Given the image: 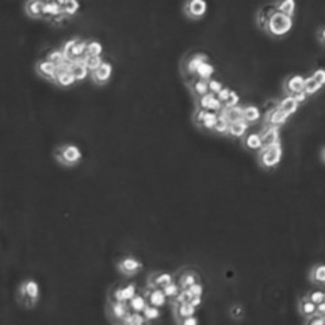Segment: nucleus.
<instances>
[{
    "mask_svg": "<svg viewBox=\"0 0 325 325\" xmlns=\"http://www.w3.org/2000/svg\"><path fill=\"white\" fill-rule=\"evenodd\" d=\"M300 312L304 317H310L316 312V304H313L307 297H305L300 302Z\"/></svg>",
    "mask_w": 325,
    "mask_h": 325,
    "instance_id": "31",
    "label": "nucleus"
},
{
    "mask_svg": "<svg viewBox=\"0 0 325 325\" xmlns=\"http://www.w3.org/2000/svg\"><path fill=\"white\" fill-rule=\"evenodd\" d=\"M41 1H44L45 3V1H50V0H41Z\"/></svg>",
    "mask_w": 325,
    "mask_h": 325,
    "instance_id": "61",
    "label": "nucleus"
},
{
    "mask_svg": "<svg viewBox=\"0 0 325 325\" xmlns=\"http://www.w3.org/2000/svg\"><path fill=\"white\" fill-rule=\"evenodd\" d=\"M143 316L145 317L146 321H155L160 317V310H159V307H153V305H146L144 307V310H143Z\"/></svg>",
    "mask_w": 325,
    "mask_h": 325,
    "instance_id": "40",
    "label": "nucleus"
},
{
    "mask_svg": "<svg viewBox=\"0 0 325 325\" xmlns=\"http://www.w3.org/2000/svg\"><path fill=\"white\" fill-rule=\"evenodd\" d=\"M205 114H206V110H203V108H197L195 110V114H194V121L197 125L202 126V122H203V118H205Z\"/></svg>",
    "mask_w": 325,
    "mask_h": 325,
    "instance_id": "51",
    "label": "nucleus"
},
{
    "mask_svg": "<svg viewBox=\"0 0 325 325\" xmlns=\"http://www.w3.org/2000/svg\"><path fill=\"white\" fill-rule=\"evenodd\" d=\"M221 113L224 114V117L226 118V121L231 124V122H236V121H240L243 119V106H232V107H226V108H222Z\"/></svg>",
    "mask_w": 325,
    "mask_h": 325,
    "instance_id": "24",
    "label": "nucleus"
},
{
    "mask_svg": "<svg viewBox=\"0 0 325 325\" xmlns=\"http://www.w3.org/2000/svg\"><path fill=\"white\" fill-rule=\"evenodd\" d=\"M312 77L314 79V80L317 81V83H319L321 87H323V86L325 84V71L324 69L320 68V69H317V71H314V72H313Z\"/></svg>",
    "mask_w": 325,
    "mask_h": 325,
    "instance_id": "48",
    "label": "nucleus"
},
{
    "mask_svg": "<svg viewBox=\"0 0 325 325\" xmlns=\"http://www.w3.org/2000/svg\"><path fill=\"white\" fill-rule=\"evenodd\" d=\"M320 90H321V86L313 79L312 76L307 77V79H305V81H304V91L307 92V95L317 94Z\"/></svg>",
    "mask_w": 325,
    "mask_h": 325,
    "instance_id": "38",
    "label": "nucleus"
},
{
    "mask_svg": "<svg viewBox=\"0 0 325 325\" xmlns=\"http://www.w3.org/2000/svg\"><path fill=\"white\" fill-rule=\"evenodd\" d=\"M231 314L233 319H240V317H243L244 314L243 307H241V305H235V307H232Z\"/></svg>",
    "mask_w": 325,
    "mask_h": 325,
    "instance_id": "52",
    "label": "nucleus"
},
{
    "mask_svg": "<svg viewBox=\"0 0 325 325\" xmlns=\"http://www.w3.org/2000/svg\"><path fill=\"white\" fill-rule=\"evenodd\" d=\"M198 107L199 108H203V110H209V111H216V113H219L222 108H224V105L217 99V96L212 92H207V94L202 95L198 98Z\"/></svg>",
    "mask_w": 325,
    "mask_h": 325,
    "instance_id": "11",
    "label": "nucleus"
},
{
    "mask_svg": "<svg viewBox=\"0 0 325 325\" xmlns=\"http://www.w3.org/2000/svg\"><path fill=\"white\" fill-rule=\"evenodd\" d=\"M307 298L312 301L313 304H320V302H324L325 301V294L323 290H316V291H312V293L307 295Z\"/></svg>",
    "mask_w": 325,
    "mask_h": 325,
    "instance_id": "46",
    "label": "nucleus"
},
{
    "mask_svg": "<svg viewBox=\"0 0 325 325\" xmlns=\"http://www.w3.org/2000/svg\"><path fill=\"white\" fill-rule=\"evenodd\" d=\"M172 282V275L168 272H156L149 276V286L152 289H162Z\"/></svg>",
    "mask_w": 325,
    "mask_h": 325,
    "instance_id": "19",
    "label": "nucleus"
},
{
    "mask_svg": "<svg viewBox=\"0 0 325 325\" xmlns=\"http://www.w3.org/2000/svg\"><path fill=\"white\" fill-rule=\"evenodd\" d=\"M217 115H218V114L216 113V111H209V110H206L205 118H203V122H202V127L209 129V130H213V126L216 124Z\"/></svg>",
    "mask_w": 325,
    "mask_h": 325,
    "instance_id": "42",
    "label": "nucleus"
},
{
    "mask_svg": "<svg viewBox=\"0 0 325 325\" xmlns=\"http://www.w3.org/2000/svg\"><path fill=\"white\" fill-rule=\"evenodd\" d=\"M298 107H300L298 102L294 99L291 95H288V98H285V99L281 100V102L278 103V108L286 114L288 117H290V115H293V114L297 113Z\"/></svg>",
    "mask_w": 325,
    "mask_h": 325,
    "instance_id": "20",
    "label": "nucleus"
},
{
    "mask_svg": "<svg viewBox=\"0 0 325 325\" xmlns=\"http://www.w3.org/2000/svg\"><path fill=\"white\" fill-rule=\"evenodd\" d=\"M145 298H146L149 305H153V307H164L165 302H167V297H165V294L162 293V289H153L149 294H146Z\"/></svg>",
    "mask_w": 325,
    "mask_h": 325,
    "instance_id": "22",
    "label": "nucleus"
},
{
    "mask_svg": "<svg viewBox=\"0 0 325 325\" xmlns=\"http://www.w3.org/2000/svg\"><path fill=\"white\" fill-rule=\"evenodd\" d=\"M291 96H293L294 99L298 102V105H301V103H305V102H307V96H309V95H307V92H305V91H300V92H297V94L291 95Z\"/></svg>",
    "mask_w": 325,
    "mask_h": 325,
    "instance_id": "54",
    "label": "nucleus"
},
{
    "mask_svg": "<svg viewBox=\"0 0 325 325\" xmlns=\"http://www.w3.org/2000/svg\"><path fill=\"white\" fill-rule=\"evenodd\" d=\"M195 282H197V275H195L194 272H186L181 278V289L190 288Z\"/></svg>",
    "mask_w": 325,
    "mask_h": 325,
    "instance_id": "44",
    "label": "nucleus"
},
{
    "mask_svg": "<svg viewBox=\"0 0 325 325\" xmlns=\"http://www.w3.org/2000/svg\"><path fill=\"white\" fill-rule=\"evenodd\" d=\"M57 71H58V65L52 63L49 60H46V58H42V60H39L36 64V72L41 77H44V79L49 81H54Z\"/></svg>",
    "mask_w": 325,
    "mask_h": 325,
    "instance_id": "10",
    "label": "nucleus"
},
{
    "mask_svg": "<svg viewBox=\"0 0 325 325\" xmlns=\"http://www.w3.org/2000/svg\"><path fill=\"white\" fill-rule=\"evenodd\" d=\"M187 289H188V291L191 293L193 297H194V295H197V297H202V294H203V288H202V285L198 283V282L193 283V285Z\"/></svg>",
    "mask_w": 325,
    "mask_h": 325,
    "instance_id": "49",
    "label": "nucleus"
},
{
    "mask_svg": "<svg viewBox=\"0 0 325 325\" xmlns=\"http://www.w3.org/2000/svg\"><path fill=\"white\" fill-rule=\"evenodd\" d=\"M195 309L190 302H183V304H176V316H178V320L181 323V320L186 319L188 316H194L195 314Z\"/></svg>",
    "mask_w": 325,
    "mask_h": 325,
    "instance_id": "27",
    "label": "nucleus"
},
{
    "mask_svg": "<svg viewBox=\"0 0 325 325\" xmlns=\"http://www.w3.org/2000/svg\"><path fill=\"white\" fill-rule=\"evenodd\" d=\"M238 95L235 92V91H232L229 92V96H228V99L224 102V108H226V107H232V106H236V105H238Z\"/></svg>",
    "mask_w": 325,
    "mask_h": 325,
    "instance_id": "47",
    "label": "nucleus"
},
{
    "mask_svg": "<svg viewBox=\"0 0 325 325\" xmlns=\"http://www.w3.org/2000/svg\"><path fill=\"white\" fill-rule=\"evenodd\" d=\"M316 314L319 316H325V302H320L316 305Z\"/></svg>",
    "mask_w": 325,
    "mask_h": 325,
    "instance_id": "57",
    "label": "nucleus"
},
{
    "mask_svg": "<svg viewBox=\"0 0 325 325\" xmlns=\"http://www.w3.org/2000/svg\"><path fill=\"white\" fill-rule=\"evenodd\" d=\"M310 279L313 283H317V285H324L325 283V267L323 264H319L316 267H313L312 272H310Z\"/></svg>",
    "mask_w": 325,
    "mask_h": 325,
    "instance_id": "33",
    "label": "nucleus"
},
{
    "mask_svg": "<svg viewBox=\"0 0 325 325\" xmlns=\"http://www.w3.org/2000/svg\"><path fill=\"white\" fill-rule=\"evenodd\" d=\"M282 160V145L281 143H276L274 145H270L266 148L259 149V162L263 168L272 169L279 165Z\"/></svg>",
    "mask_w": 325,
    "mask_h": 325,
    "instance_id": "5",
    "label": "nucleus"
},
{
    "mask_svg": "<svg viewBox=\"0 0 325 325\" xmlns=\"http://www.w3.org/2000/svg\"><path fill=\"white\" fill-rule=\"evenodd\" d=\"M229 92H231V90H229V88L224 87L222 90H221V91H219L218 94L216 95V96H217V99H218L219 102L224 105V102H225V100L228 99V96H229Z\"/></svg>",
    "mask_w": 325,
    "mask_h": 325,
    "instance_id": "53",
    "label": "nucleus"
},
{
    "mask_svg": "<svg viewBox=\"0 0 325 325\" xmlns=\"http://www.w3.org/2000/svg\"><path fill=\"white\" fill-rule=\"evenodd\" d=\"M248 126L250 125L244 119H240V121H236V122H231L225 134H228L231 138H243L247 134Z\"/></svg>",
    "mask_w": 325,
    "mask_h": 325,
    "instance_id": "15",
    "label": "nucleus"
},
{
    "mask_svg": "<svg viewBox=\"0 0 325 325\" xmlns=\"http://www.w3.org/2000/svg\"><path fill=\"white\" fill-rule=\"evenodd\" d=\"M260 117H262V113H260L259 107L255 106V105H250V106L243 107V119L248 125L259 122Z\"/></svg>",
    "mask_w": 325,
    "mask_h": 325,
    "instance_id": "21",
    "label": "nucleus"
},
{
    "mask_svg": "<svg viewBox=\"0 0 325 325\" xmlns=\"http://www.w3.org/2000/svg\"><path fill=\"white\" fill-rule=\"evenodd\" d=\"M288 115L283 113V111H281L278 107H275V108L267 111L266 117H264V122H266V125L278 126V127H279V126L285 125V124L288 122Z\"/></svg>",
    "mask_w": 325,
    "mask_h": 325,
    "instance_id": "13",
    "label": "nucleus"
},
{
    "mask_svg": "<svg viewBox=\"0 0 325 325\" xmlns=\"http://www.w3.org/2000/svg\"><path fill=\"white\" fill-rule=\"evenodd\" d=\"M304 81L305 79L300 75L289 76L285 81V91L288 92V95H294L300 91H304Z\"/></svg>",
    "mask_w": 325,
    "mask_h": 325,
    "instance_id": "14",
    "label": "nucleus"
},
{
    "mask_svg": "<svg viewBox=\"0 0 325 325\" xmlns=\"http://www.w3.org/2000/svg\"><path fill=\"white\" fill-rule=\"evenodd\" d=\"M205 61H207V57L205 56V54H195V56L191 57V60H190L187 63V65H186V68H187V71L190 73L195 75L197 68H198L202 63H205Z\"/></svg>",
    "mask_w": 325,
    "mask_h": 325,
    "instance_id": "34",
    "label": "nucleus"
},
{
    "mask_svg": "<svg viewBox=\"0 0 325 325\" xmlns=\"http://www.w3.org/2000/svg\"><path fill=\"white\" fill-rule=\"evenodd\" d=\"M325 30H324V27H321V29H320V32H319V39H320V42H321V44H324V34H325Z\"/></svg>",
    "mask_w": 325,
    "mask_h": 325,
    "instance_id": "58",
    "label": "nucleus"
},
{
    "mask_svg": "<svg viewBox=\"0 0 325 325\" xmlns=\"http://www.w3.org/2000/svg\"><path fill=\"white\" fill-rule=\"evenodd\" d=\"M42 8H44V1L41 0H27L25 4L26 14L33 19L42 18Z\"/></svg>",
    "mask_w": 325,
    "mask_h": 325,
    "instance_id": "18",
    "label": "nucleus"
},
{
    "mask_svg": "<svg viewBox=\"0 0 325 325\" xmlns=\"http://www.w3.org/2000/svg\"><path fill=\"white\" fill-rule=\"evenodd\" d=\"M188 302H190L194 307H199L200 304H202V297H197V295H194V297H191V298L188 300Z\"/></svg>",
    "mask_w": 325,
    "mask_h": 325,
    "instance_id": "56",
    "label": "nucleus"
},
{
    "mask_svg": "<svg viewBox=\"0 0 325 325\" xmlns=\"http://www.w3.org/2000/svg\"><path fill=\"white\" fill-rule=\"evenodd\" d=\"M307 325H323L325 323L324 316H319V314H313L310 317H307Z\"/></svg>",
    "mask_w": 325,
    "mask_h": 325,
    "instance_id": "50",
    "label": "nucleus"
},
{
    "mask_svg": "<svg viewBox=\"0 0 325 325\" xmlns=\"http://www.w3.org/2000/svg\"><path fill=\"white\" fill-rule=\"evenodd\" d=\"M45 58L49 60V61H52V63H54L56 65H60V64H63L64 61H65V57H64V53L61 49L50 50Z\"/></svg>",
    "mask_w": 325,
    "mask_h": 325,
    "instance_id": "41",
    "label": "nucleus"
},
{
    "mask_svg": "<svg viewBox=\"0 0 325 325\" xmlns=\"http://www.w3.org/2000/svg\"><path fill=\"white\" fill-rule=\"evenodd\" d=\"M71 72H72L73 76H75L76 83L86 80L88 76H90V71H88L87 67L84 65L83 60H81V61H76V63L71 64Z\"/></svg>",
    "mask_w": 325,
    "mask_h": 325,
    "instance_id": "23",
    "label": "nucleus"
},
{
    "mask_svg": "<svg viewBox=\"0 0 325 325\" xmlns=\"http://www.w3.org/2000/svg\"><path fill=\"white\" fill-rule=\"evenodd\" d=\"M228 126H229V122L226 121V118L224 117V114L219 111V114L217 115V119H216V124L213 126V130L218 134H225L226 130H228Z\"/></svg>",
    "mask_w": 325,
    "mask_h": 325,
    "instance_id": "36",
    "label": "nucleus"
},
{
    "mask_svg": "<svg viewBox=\"0 0 325 325\" xmlns=\"http://www.w3.org/2000/svg\"><path fill=\"white\" fill-rule=\"evenodd\" d=\"M181 323L183 325H197L198 324V320L195 319L194 316H188V317H186V319L181 320Z\"/></svg>",
    "mask_w": 325,
    "mask_h": 325,
    "instance_id": "55",
    "label": "nucleus"
},
{
    "mask_svg": "<svg viewBox=\"0 0 325 325\" xmlns=\"http://www.w3.org/2000/svg\"><path fill=\"white\" fill-rule=\"evenodd\" d=\"M113 72V64L110 63V61H103L98 68L90 73V77H91V80L94 81L96 86H105V84H107L108 81L111 80Z\"/></svg>",
    "mask_w": 325,
    "mask_h": 325,
    "instance_id": "6",
    "label": "nucleus"
},
{
    "mask_svg": "<svg viewBox=\"0 0 325 325\" xmlns=\"http://www.w3.org/2000/svg\"><path fill=\"white\" fill-rule=\"evenodd\" d=\"M54 157L60 164L67 167L77 165L83 159V152L75 144H64L54 150Z\"/></svg>",
    "mask_w": 325,
    "mask_h": 325,
    "instance_id": "3",
    "label": "nucleus"
},
{
    "mask_svg": "<svg viewBox=\"0 0 325 325\" xmlns=\"http://www.w3.org/2000/svg\"><path fill=\"white\" fill-rule=\"evenodd\" d=\"M207 87H209V92H212V94L217 95L224 88L222 86V83L218 80H214V79H209L207 80Z\"/></svg>",
    "mask_w": 325,
    "mask_h": 325,
    "instance_id": "45",
    "label": "nucleus"
},
{
    "mask_svg": "<svg viewBox=\"0 0 325 325\" xmlns=\"http://www.w3.org/2000/svg\"><path fill=\"white\" fill-rule=\"evenodd\" d=\"M130 312L127 302H121V301H114L110 304V316L117 321H121L125 319V316Z\"/></svg>",
    "mask_w": 325,
    "mask_h": 325,
    "instance_id": "16",
    "label": "nucleus"
},
{
    "mask_svg": "<svg viewBox=\"0 0 325 325\" xmlns=\"http://www.w3.org/2000/svg\"><path fill=\"white\" fill-rule=\"evenodd\" d=\"M57 3H58V4H61V6H64V4H65V3H67V1H68V0H56Z\"/></svg>",
    "mask_w": 325,
    "mask_h": 325,
    "instance_id": "59",
    "label": "nucleus"
},
{
    "mask_svg": "<svg viewBox=\"0 0 325 325\" xmlns=\"http://www.w3.org/2000/svg\"><path fill=\"white\" fill-rule=\"evenodd\" d=\"M117 267L124 275H136L138 271L143 269V263L136 257L125 256L119 260Z\"/></svg>",
    "mask_w": 325,
    "mask_h": 325,
    "instance_id": "8",
    "label": "nucleus"
},
{
    "mask_svg": "<svg viewBox=\"0 0 325 325\" xmlns=\"http://www.w3.org/2000/svg\"><path fill=\"white\" fill-rule=\"evenodd\" d=\"M259 134H260V140H262V148L279 143V127L278 126L267 125L264 127V130Z\"/></svg>",
    "mask_w": 325,
    "mask_h": 325,
    "instance_id": "12",
    "label": "nucleus"
},
{
    "mask_svg": "<svg viewBox=\"0 0 325 325\" xmlns=\"http://www.w3.org/2000/svg\"><path fill=\"white\" fill-rule=\"evenodd\" d=\"M207 4L206 0H187L184 4V14L190 19H202L206 15Z\"/></svg>",
    "mask_w": 325,
    "mask_h": 325,
    "instance_id": "7",
    "label": "nucleus"
},
{
    "mask_svg": "<svg viewBox=\"0 0 325 325\" xmlns=\"http://www.w3.org/2000/svg\"><path fill=\"white\" fill-rule=\"evenodd\" d=\"M321 162H324V149H321Z\"/></svg>",
    "mask_w": 325,
    "mask_h": 325,
    "instance_id": "60",
    "label": "nucleus"
},
{
    "mask_svg": "<svg viewBox=\"0 0 325 325\" xmlns=\"http://www.w3.org/2000/svg\"><path fill=\"white\" fill-rule=\"evenodd\" d=\"M137 294V289L136 286L130 283V285H126L124 288H119L115 290L114 293V301H121V302H127L131 300L134 295Z\"/></svg>",
    "mask_w": 325,
    "mask_h": 325,
    "instance_id": "17",
    "label": "nucleus"
},
{
    "mask_svg": "<svg viewBox=\"0 0 325 325\" xmlns=\"http://www.w3.org/2000/svg\"><path fill=\"white\" fill-rule=\"evenodd\" d=\"M213 73H214V68L207 61L200 64L199 67L197 68V71H195V75H198V77L203 79V80H209L213 76Z\"/></svg>",
    "mask_w": 325,
    "mask_h": 325,
    "instance_id": "32",
    "label": "nucleus"
},
{
    "mask_svg": "<svg viewBox=\"0 0 325 325\" xmlns=\"http://www.w3.org/2000/svg\"><path fill=\"white\" fill-rule=\"evenodd\" d=\"M275 11V4L274 6H266L259 10L257 13V25L260 26L262 29H264V26L267 23V19L270 18V15Z\"/></svg>",
    "mask_w": 325,
    "mask_h": 325,
    "instance_id": "30",
    "label": "nucleus"
},
{
    "mask_svg": "<svg viewBox=\"0 0 325 325\" xmlns=\"http://www.w3.org/2000/svg\"><path fill=\"white\" fill-rule=\"evenodd\" d=\"M64 65H65L64 63L58 65V71H57L56 77H54V81H53V83L57 84L58 87L63 88L72 87V86L76 83L75 76H73V73L71 72V65H69L68 68H65Z\"/></svg>",
    "mask_w": 325,
    "mask_h": 325,
    "instance_id": "9",
    "label": "nucleus"
},
{
    "mask_svg": "<svg viewBox=\"0 0 325 325\" xmlns=\"http://www.w3.org/2000/svg\"><path fill=\"white\" fill-rule=\"evenodd\" d=\"M293 27V18L285 15V14L275 11L270 15V18L267 19V23L264 26V30L269 33L270 36L275 38H282L285 36H288L290 30Z\"/></svg>",
    "mask_w": 325,
    "mask_h": 325,
    "instance_id": "1",
    "label": "nucleus"
},
{
    "mask_svg": "<svg viewBox=\"0 0 325 325\" xmlns=\"http://www.w3.org/2000/svg\"><path fill=\"white\" fill-rule=\"evenodd\" d=\"M162 293L165 294V297H167V298H175L176 294L179 293L181 288H179L176 283L171 282V283H168V285H165L164 288H162Z\"/></svg>",
    "mask_w": 325,
    "mask_h": 325,
    "instance_id": "43",
    "label": "nucleus"
},
{
    "mask_svg": "<svg viewBox=\"0 0 325 325\" xmlns=\"http://www.w3.org/2000/svg\"><path fill=\"white\" fill-rule=\"evenodd\" d=\"M63 10L64 15H65L67 18H71V17L76 15L77 11L80 10V3H79V0H68L63 6Z\"/></svg>",
    "mask_w": 325,
    "mask_h": 325,
    "instance_id": "35",
    "label": "nucleus"
},
{
    "mask_svg": "<svg viewBox=\"0 0 325 325\" xmlns=\"http://www.w3.org/2000/svg\"><path fill=\"white\" fill-rule=\"evenodd\" d=\"M103 53V45L98 39H90L86 46V56H102Z\"/></svg>",
    "mask_w": 325,
    "mask_h": 325,
    "instance_id": "29",
    "label": "nucleus"
},
{
    "mask_svg": "<svg viewBox=\"0 0 325 325\" xmlns=\"http://www.w3.org/2000/svg\"><path fill=\"white\" fill-rule=\"evenodd\" d=\"M276 11L285 14V15H289L293 18L294 14H295V8H297V4H295V0H279L275 4Z\"/></svg>",
    "mask_w": 325,
    "mask_h": 325,
    "instance_id": "26",
    "label": "nucleus"
},
{
    "mask_svg": "<svg viewBox=\"0 0 325 325\" xmlns=\"http://www.w3.org/2000/svg\"><path fill=\"white\" fill-rule=\"evenodd\" d=\"M244 146L250 150H259L262 148V140L259 133H248L244 136L243 140Z\"/></svg>",
    "mask_w": 325,
    "mask_h": 325,
    "instance_id": "25",
    "label": "nucleus"
},
{
    "mask_svg": "<svg viewBox=\"0 0 325 325\" xmlns=\"http://www.w3.org/2000/svg\"><path fill=\"white\" fill-rule=\"evenodd\" d=\"M103 61H105V60H103V57L102 56H86L83 58V63H84V65L87 67V69L90 71V73L98 68Z\"/></svg>",
    "mask_w": 325,
    "mask_h": 325,
    "instance_id": "37",
    "label": "nucleus"
},
{
    "mask_svg": "<svg viewBox=\"0 0 325 325\" xmlns=\"http://www.w3.org/2000/svg\"><path fill=\"white\" fill-rule=\"evenodd\" d=\"M193 92L197 98H199L202 95H205L209 92V87H207V80H203V79H198L193 84Z\"/></svg>",
    "mask_w": 325,
    "mask_h": 325,
    "instance_id": "39",
    "label": "nucleus"
},
{
    "mask_svg": "<svg viewBox=\"0 0 325 325\" xmlns=\"http://www.w3.org/2000/svg\"><path fill=\"white\" fill-rule=\"evenodd\" d=\"M41 297V290L37 281L34 279H26L18 288V301L25 307H34L38 304Z\"/></svg>",
    "mask_w": 325,
    "mask_h": 325,
    "instance_id": "2",
    "label": "nucleus"
},
{
    "mask_svg": "<svg viewBox=\"0 0 325 325\" xmlns=\"http://www.w3.org/2000/svg\"><path fill=\"white\" fill-rule=\"evenodd\" d=\"M129 304V309H131L133 312H137V313H143V310H144V307L148 305V301H146V298H145L144 295H138V294H136L131 300L127 301Z\"/></svg>",
    "mask_w": 325,
    "mask_h": 325,
    "instance_id": "28",
    "label": "nucleus"
},
{
    "mask_svg": "<svg viewBox=\"0 0 325 325\" xmlns=\"http://www.w3.org/2000/svg\"><path fill=\"white\" fill-rule=\"evenodd\" d=\"M86 46H87V41L83 38L76 37L67 41L61 48L65 61H68V63L81 61L86 57Z\"/></svg>",
    "mask_w": 325,
    "mask_h": 325,
    "instance_id": "4",
    "label": "nucleus"
}]
</instances>
